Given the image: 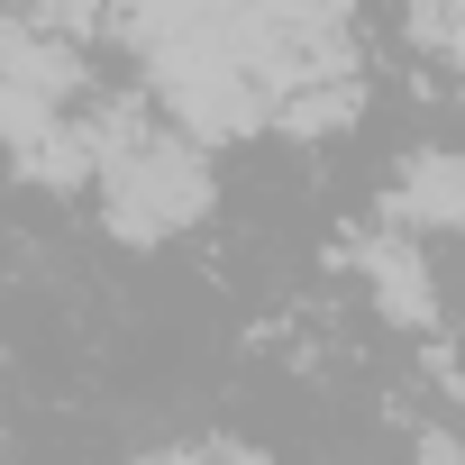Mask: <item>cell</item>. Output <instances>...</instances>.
I'll use <instances>...</instances> for the list:
<instances>
[{
  "mask_svg": "<svg viewBox=\"0 0 465 465\" xmlns=\"http://www.w3.org/2000/svg\"><path fill=\"white\" fill-rule=\"evenodd\" d=\"M383 210H392V228H465V155L456 146H420L401 173H392V192H383Z\"/></svg>",
  "mask_w": 465,
  "mask_h": 465,
  "instance_id": "cell-3",
  "label": "cell"
},
{
  "mask_svg": "<svg viewBox=\"0 0 465 465\" xmlns=\"http://www.w3.org/2000/svg\"><path fill=\"white\" fill-rule=\"evenodd\" d=\"M420 465H465V438H429V447H420Z\"/></svg>",
  "mask_w": 465,
  "mask_h": 465,
  "instance_id": "cell-5",
  "label": "cell"
},
{
  "mask_svg": "<svg viewBox=\"0 0 465 465\" xmlns=\"http://www.w3.org/2000/svg\"><path fill=\"white\" fill-rule=\"evenodd\" d=\"M83 37H64V28H46V19H28V10H10V28H0V92H37V101H83V55H74Z\"/></svg>",
  "mask_w": 465,
  "mask_h": 465,
  "instance_id": "cell-2",
  "label": "cell"
},
{
  "mask_svg": "<svg viewBox=\"0 0 465 465\" xmlns=\"http://www.w3.org/2000/svg\"><path fill=\"white\" fill-rule=\"evenodd\" d=\"M92 201L119 247H173L219 201L210 137H192L173 110H146V101L101 110L92 119Z\"/></svg>",
  "mask_w": 465,
  "mask_h": 465,
  "instance_id": "cell-1",
  "label": "cell"
},
{
  "mask_svg": "<svg viewBox=\"0 0 465 465\" xmlns=\"http://www.w3.org/2000/svg\"><path fill=\"white\" fill-rule=\"evenodd\" d=\"M365 292H374V311H383V320H401V329L438 320V283H429V265H420V228L365 238Z\"/></svg>",
  "mask_w": 465,
  "mask_h": 465,
  "instance_id": "cell-4",
  "label": "cell"
},
{
  "mask_svg": "<svg viewBox=\"0 0 465 465\" xmlns=\"http://www.w3.org/2000/svg\"><path fill=\"white\" fill-rule=\"evenodd\" d=\"M137 465H210L201 447H155V456H137Z\"/></svg>",
  "mask_w": 465,
  "mask_h": 465,
  "instance_id": "cell-6",
  "label": "cell"
}]
</instances>
